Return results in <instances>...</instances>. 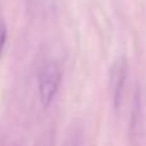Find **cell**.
Segmentation results:
<instances>
[{
	"label": "cell",
	"mask_w": 146,
	"mask_h": 146,
	"mask_svg": "<svg viewBox=\"0 0 146 146\" xmlns=\"http://www.w3.org/2000/svg\"><path fill=\"white\" fill-rule=\"evenodd\" d=\"M60 80H62V72H60V67L57 66V63L47 62L40 72L39 83H37L39 99L44 109L49 108L50 103L53 102V99L59 90Z\"/></svg>",
	"instance_id": "6da1fadb"
},
{
	"label": "cell",
	"mask_w": 146,
	"mask_h": 146,
	"mask_svg": "<svg viewBox=\"0 0 146 146\" xmlns=\"http://www.w3.org/2000/svg\"><path fill=\"white\" fill-rule=\"evenodd\" d=\"M125 80H126V60L120 57L115 63L113 72H112V93H113V102H115L116 109L119 108V103L122 99Z\"/></svg>",
	"instance_id": "7a4b0ae2"
},
{
	"label": "cell",
	"mask_w": 146,
	"mask_h": 146,
	"mask_svg": "<svg viewBox=\"0 0 146 146\" xmlns=\"http://www.w3.org/2000/svg\"><path fill=\"white\" fill-rule=\"evenodd\" d=\"M6 40H7V29H6L5 23H0V57H2V54H3Z\"/></svg>",
	"instance_id": "3957f363"
}]
</instances>
